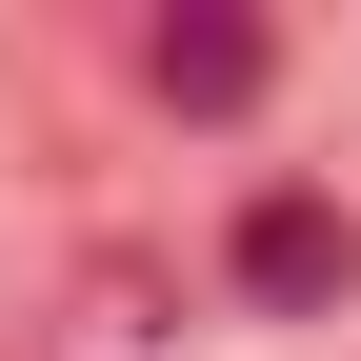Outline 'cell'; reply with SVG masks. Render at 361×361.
Here are the masks:
<instances>
[{
  "mask_svg": "<svg viewBox=\"0 0 361 361\" xmlns=\"http://www.w3.org/2000/svg\"><path fill=\"white\" fill-rule=\"evenodd\" d=\"M241 281H261V301H341V281H361L341 201H261V221H241Z\"/></svg>",
  "mask_w": 361,
  "mask_h": 361,
  "instance_id": "2",
  "label": "cell"
},
{
  "mask_svg": "<svg viewBox=\"0 0 361 361\" xmlns=\"http://www.w3.org/2000/svg\"><path fill=\"white\" fill-rule=\"evenodd\" d=\"M141 80H161V101H261V20H161Z\"/></svg>",
  "mask_w": 361,
  "mask_h": 361,
  "instance_id": "3",
  "label": "cell"
},
{
  "mask_svg": "<svg viewBox=\"0 0 361 361\" xmlns=\"http://www.w3.org/2000/svg\"><path fill=\"white\" fill-rule=\"evenodd\" d=\"M61 361H180V261H80Z\"/></svg>",
  "mask_w": 361,
  "mask_h": 361,
  "instance_id": "1",
  "label": "cell"
}]
</instances>
